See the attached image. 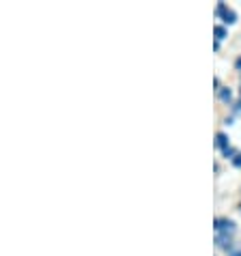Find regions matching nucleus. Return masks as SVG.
<instances>
[{
    "mask_svg": "<svg viewBox=\"0 0 241 256\" xmlns=\"http://www.w3.org/2000/svg\"><path fill=\"white\" fill-rule=\"evenodd\" d=\"M216 16H218V18H222L226 24H235V22H237V13L232 11V9H228V6H226L224 2H220V4H218Z\"/></svg>",
    "mask_w": 241,
    "mask_h": 256,
    "instance_id": "1",
    "label": "nucleus"
},
{
    "mask_svg": "<svg viewBox=\"0 0 241 256\" xmlns=\"http://www.w3.org/2000/svg\"><path fill=\"white\" fill-rule=\"evenodd\" d=\"M214 228L222 234H232L235 232V222H232V220H226V218H218L214 222Z\"/></svg>",
    "mask_w": 241,
    "mask_h": 256,
    "instance_id": "2",
    "label": "nucleus"
},
{
    "mask_svg": "<svg viewBox=\"0 0 241 256\" xmlns=\"http://www.w3.org/2000/svg\"><path fill=\"white\" fill-rule=\"evenodd\" d=\"M216 146L218 148H222V151H226V148H228V136H226V134H216Z\"/></svg>",
    "mask_w": 241,
    "mask_h": 256,
    "instance_id": "3",
    "label": "nucleus"
},
{
    "mask_svg": "<svg viewBox=\"0 0 241 256\" xmlns=\"http://www.w3.org/2000/svg\"><path fill=\"white\" fill-rule=\"evenodd\" d=\"M214 34H216V41L220 44L222 39H226V28H222V26H216L214 28Z\"/></svg>",
    "mask_w": 241,
    "mask_h": 256,
    "instance_id": "4",
    "label": "nucleus"
},
{
    "mask_svg": "<svg viewBox=\"0 0 241 256\" xmlns=\"http://www.w3.org/2000/svg\"><path fill=\"white\" fill-rule=\"evenodd\" d=\"M220 97H222V102H230V90L228 88H220Z\"/></svg>",
    "mask_w": 241,
    "mask_h": 256,
    "instance_id": "5",
    "label": "nucleus"
},
{
    "mask_svg": "<svg viewBox=\"0 0 241 256\" xmlns=\"http://www.w3.org/2000/svg\"><path fill=\"white\" fill-rule=\"evenodd\" d=\"M224 153V158H230V160H235V155H237V151H235V148H226V151H222Z\"/></svg>",
    "mask_w": 241,
    "mask_h": 256,
    "instance_id": "6",
    "label": "nucleus"
},
{
    "mask_svg": "<svg viewBox=\"0 0 241 256\" xmlns=\"http://www.w3.org/2000/svg\"><path fill=\"white\" fill-rule=\"evenodd\" d=\"M232 164H235L237 168H241V153H237V155H235V160H232Z\"/></svg>",
    "mask_w": 241,
    "mask_h": 256,
    "instance_id": "7",
    "label": "nucleus"
},
{
    "mask_svg": "<svg viewBox=\"0 0 241 256\" xmlns=\"http://www.w3.org/2000/svg\"><path fill=\"white\" fill-rule=\"evenodd\" d=\"M235 67H237V69L241 71V58H237V62H235Z\"/></svg>",
    "mask_w": 241,
    "mask_h": 256,
    "instance_id": "8",
    "label": "nucleus"
}]
</instances>
